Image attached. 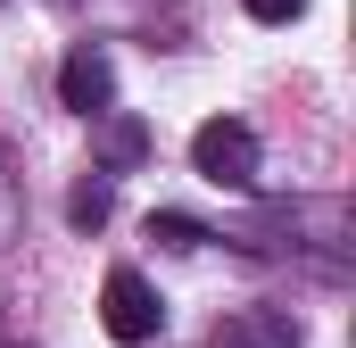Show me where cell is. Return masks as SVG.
<instances>
[{
	"instance_id": "cell-4",
	"label": "cell",
	"mask_w": 356,
	"mask_h": 348,
	"mask_svg": "<svg viewBox=\"0 0 356 348\" xmlns=\"http://www.w3.org/2000/svg\"><path fill=\"white\" fill-rule=\"evenodd\" d=\"M207 348H307V332H298L290 307H232L207 332Z\"/></svg>"
},
{
	"instance_id": "cell-7",
	"label": "cell",
	"mask_w": 356,
	"mask_h": 348,
	"mask_svg": "<svg viewBox=\"0 0 356 348\" xmlns=\"http://www.w3.org/2000/svg\"><path fill=\"white\" fill-rule=\"evenodd\" d=\"M149 241H166V249H199V241H207V224H199V216H182V207H158V216H149Z\"/></svg>"
},
{
	"instance_id": "cell-5",
	"label": "cell",
	"mask_w": 356,
	"mask_h": 348,
	"mask_svg": "<svg viewBox=\"0 0 356 348\" xmlns=\"http://www.w3.org/2000/svg\"><path fill=\"white\" fill-rule=\"evenodd\" d=\"M91 125H99V158H108L116 174H124V166H141V158H149V133H141L133 116H91Z\"/></svg>"
},
{
	"instance_id": "cell-8",
	"label": "cell",
	"mask_w": 356,
	"mask_h": 348,
	"mask_svg": "<svg viewBox=\"0 0 356 348\" xmlns=\"http://www.w3.org/2000/svg\"><path fill=\"white\" fill-rule=\"evenodd\" d=\"M249 17H257V25H298L307 0H249Z\"/></svg>"
},
{
	"instance_id": "cell-6",
	"label": "cell",
	"mask_w": 356,
	"mask_h": 348,
	"mask_svg": "<svg viewBox=\"0 0 356 348\" xmlns=\"http://www.w3.org/2000/svg\"><path fill=\"white\" fill-rule=\"evenodd\" d=\"M108 216H116V191H108V174H83V182L67 191V224H75V232H99Z\"/></svg>"
},
{
	"instance_id": "cell-2",
	"label": "cell",
	"mask_w": 356,
	"mask_h": 348,
	"mask_svg": "<svg viewBox=\"0 0 356 348\" xmlns=\"http://www.w3.org/2000/svg\"><path fill=\"white\" fill-rule=\"evenodd\" d=\"M99 324H108V340H124V348H141V340H158V324H166V307H158V290L133 274V265H116L108 282H99Z\"/></svg>"
},
{
	"instance_id": "cell-3",
	"label": "cell",
	"mask_w": 356,
	"mask_h": 348,
	"mask_svg": "<svg viewBox=\"0 0 356 348\" xmlns=\"http://www.w3.org/2000/svg\"><path fill=\"white\" fill-rule=\"evenodd\" d=\"M58 100H67L75 116H108V108H116V67H108L99 42H83V50L58 58Z\"/></svg>"
},
{
	"instance_id": "cell-1",
	"label": "cell",
	"mask_w": 356,
	"mask_h": 348,
	"mask_svg": "<svg viewBox=\"0 0 356 348\" xmlns=\"http://www.w3.org/2000/svg\"><path fill=\"white\" fill-rule=\"evenodd\" d=\"M191 166L207 174L216 191H257V133L241 116H207L191 133Z\"/></svg>"
}]
</instances>
